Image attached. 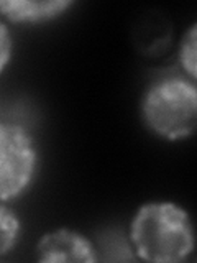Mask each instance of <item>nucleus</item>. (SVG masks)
Masks as SVG:
<instances>
[{
  "mask_svg": "<svg viewBox=\"0 0 197 263\" xmlns=\"http://www.w3.org/2000/svg\"><path fill=\"white\" fill-rule=\"evenodd\" d=\"M128 240L142 261L183 263L195 250L192 217L178 202H143L130 219Z\"/></svg>",
  "mask_w": 197,
  "mask_h": 263,
  "instance_id": "1",
  "label": "nucleus"
},
{
  "mask_svg": "<svg viewBox=\"0 0 197 263\" xmlns=\"http://www.w3.org/2000/svg\"><path fill=\"white\" fill-rule=\"evenodd\" d=\"M140 114L146 128L164 142L191 138L197 128L195 82L179 76L151 82L143 92Z\"/></svg>",
  "mask_w": 197,
  "mask_h": 263,
  "instance_id": "2",
  "label": "nucleus"
},
{
  "mask_svg": "<svg viewBox=\"0 0 197 263\" xmlns=\"http://www.w3.org/2000/svg\"><path fill=\"white\" fill-rule=\"evenodd\" d=\"M38 160L31 132L18 122L0 120V202L16 199L31 186Z\"/></svg>",
  "mask_w": 197,
  "mask_h": 263,
  "instance_id": "3",
  "label": "nucleus"
},
{
  "mask_svg": "<svg viewBox=\"0 0 197 263\" xmlns=\"http://www.w3.org/2000/svg\"><path fill=\"white\" fill-rule=\"evenodd\" d=\"M40 263H97L98 253L90 238L69 227L45 232L35 247Z\"/></svg>",
  "mask_w": 197,
  "mask_h": 263,
  "instance_id": "4",
  "label": "nucleus"
},
{
  "mask_svg": "<svg viewBox=\"0 0 197 263\" xmlns=\"http://www.w3.org/2000/svg\"><path fill=\"white\" fill-rule=\"evenodd\" d=\"M74 5V0H0V15L15 25H38L60 18Z\"/></svg>",
  "mask_w": 197,
  "mask_h": 263,
  "instance_id": "5",
  "label": "nucleus"
},
{
  "mask_svg": "<svg viewBox=\"0 0 197 263\" xmlns=\"http://www.w3.org/2000/svg\"><path fill=\"white\" fill-rule=\"evenodd\" d=\"M22 220L13 209L0 202V257L10 253L20 240Z\"/></svg>",
  "mask_w": 197,
  "mask_h": 263,
  "instance_id": "6",
  "label": "nucleus"
},
{
  "mask_svg": "<svg viewBox=\"0 0 197 263\" xmlns=\"http://www.w3.org/2000/svg\"><path fill=\"white\" fill-rule=\"evenodd\" d=\"M178 60L187 79L195 81L197 78V23L192 22L183 33L179 41Z\"/></svg>",
  "mask_w": 197,
  "mask_h": 263,
  "instance_id": "7",
  "label": "nucleus"
},
{
  "mask_svg": "<svg viewBox=\"0 0 197 263\" xmlns=\"http://www.w3.org/2000/svg\"><path fill=\"white\" fill-rule=\"evenodd\" d=\"M13 56V36L7 23L0 22V74H2Z\"/></svg>",
  "mask_w": 197,
  "mask_h": 263,
  "instance_id": "8",
  "label": "nucleus"
}]
</instances>
